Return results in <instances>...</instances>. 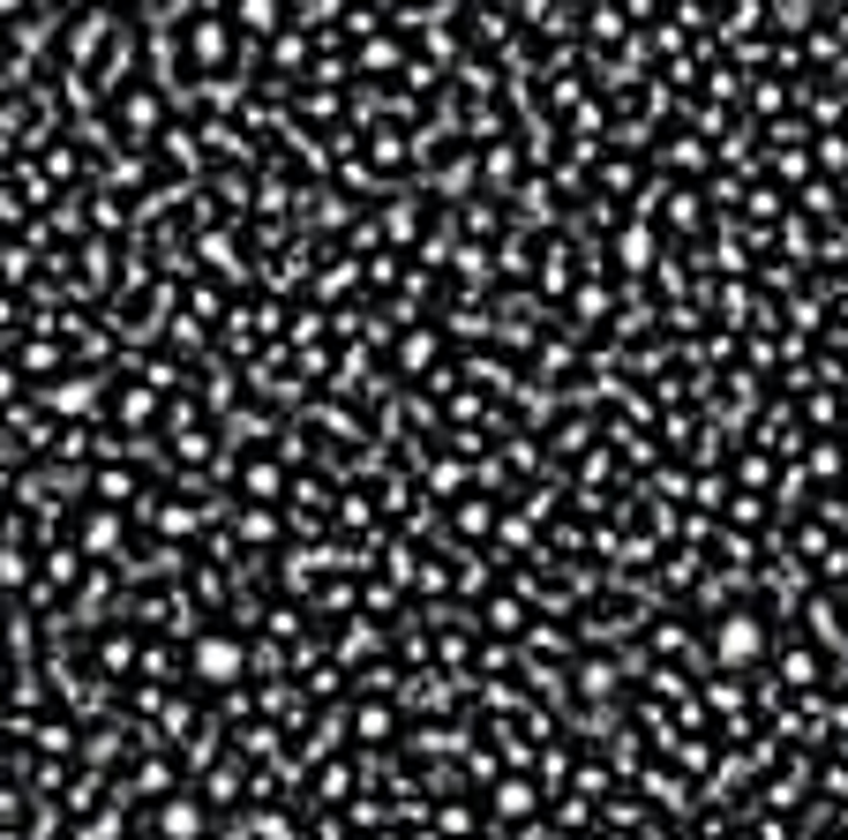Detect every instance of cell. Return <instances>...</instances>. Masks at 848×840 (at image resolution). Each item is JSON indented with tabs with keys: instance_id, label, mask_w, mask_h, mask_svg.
I'll return each instance as SVG.
<instances>
[{
	"instance_id": "1",
	"label": "cell",
	"mask_w": 848,
	"mask_h": 840,
	"mask_svg": "<svg viewBox=\"0 0 848 840\" xmlns=\"http://www.w3.org/2000/svg\"><path fill=\"white\" fill-rule=\"evenodd\" d=\"M188 668H196V683L225 690V683H241V675H249V645H241V638H196Z\"/></svg>"
},
{
	"instance_id": "2",
	"label": "cell",
	"mask_w": 848,
	"mask_h": 840,
	"mask_svg": "<svg viewBox=\"0 0 848 840\" xmlns=\"http://www.w3.org/2000/svg\"><path fill=\"white\" fill-rule=\"evenodd\" d=\"M759 645H766V630L751 623V616H728V623L714 630V653H722L728 668H751V661H759Z\"/></svg>"
},
{
	"instance_id": "3",
	"label": "cell",
	"mask_w": 848,
	"mask_h": 840,
	"mask_svg": "<svg viewBox=\"0 0 848 840\" xmlns=\"http://www.w3.org/2000/svg\"><path fill=\"white\" fill-rule=\"evenodd\" d=\"M241 23H249V31H271V23H278V0H241Z\"/></svg>"
}]
</instances>
